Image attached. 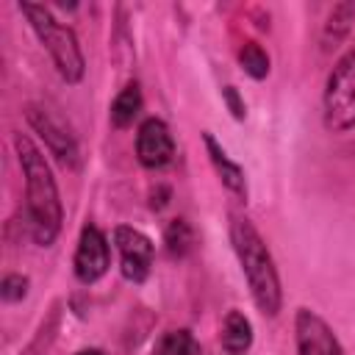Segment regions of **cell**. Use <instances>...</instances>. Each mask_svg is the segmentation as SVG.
Returning a JSON list of instances; mask_svg holds the SVG:
<instances>
[{
	"label": "cell",
	"instance_id": "obj_1",
	"mask_svg": "<svg viewBox=\"0 0 355 355\" xmlns=\"http://www.w3.org/2000/svg\"><path fill=\"white\" fill-rule=\"evenodd\" d=\"M14 147L19 155V166L25 175V208H28V227L39 247H50L61 230V200L58 186L50 172L47 158L42 150L22 133L14 136Z\"/></svg>",
	"mask_w": 355,
	"mask_h": 355
},
{
	"label": "cell",
	"instance_id": "obj_2",
	"mask_svg": "<svg viewBox=\"0 0 355 355\" xmlns=\"http://www.w3.org/2000/svg\"><path fill=\"white\" fill-rule=\"evenodd\" d=\"M230 241H233V250L239 255L241 272L247 277V286H250V294H252L258 311H263L266 316H275L280 311L283 291H280V277H277V269H275L266 241L252 227V222L244 216H233Z\"/></svg>",
	"mask_w": 355,
	"mask_h": 355
},
{
	"label": "cell",
	"instance_id": "obj_3",
	"mask_svg": "<svg viewBox=\"0 0 355 355\" xmlns=\"http://www.w3.org/2000/svg\"><path fill=\"white\" fill-rule=\"evenodd\" d=\"M19 11L28 17L31 28L36 31L39 42L44 44V50L50 53L58 75L67 80V83H78L83 78V53H80V44L72 33V28L61 25L50 8L44 6H36V3H19Z\"/></svg>",
	"mask_w": 355,
	"mask_h": 355
},
{
	"label": "cell",
	"instance_id": "obj_4",
	"mask_svg": "<svg viewBox=\"0 0 355 355\" xmlns=\"http://www.w3.org/2000/svg\"><path fill=\"white\" fill-rule=\"evenodd\" d=\"M324 125L333 133L355 128V50L344 53L324 86Z\"/></svg>",
	"mask_w": 355,
	"mask_h": 355
},
{
	"label": "cell",
	"instance_id": "obj_5",
	"mask_svg": "<svg viewBox=\"0 0 355 355\" xmlns=\"http://www.w3.org/2000/svg\"><path fill=\"white\" fill-rule=\"evenodd\" d=\"M25 116H28L31 128L44 139L47 150H50L64 166H78V141H75V136L69 133V128H67L53 111H47L44 105L28 103V105H25Z\"/></svg>",
	"mask_w": 355,
	"mask_h": 355
},
{
	"label": "cell",
	"instance_id": "obj_6",
	"mask_svg": "<svg viewBox=\"0 0 355 355\" xmlns=\"http://www.w3.org/2000/svg\"><path fill=\"white\" fill-rule=\"evenodd\" d=\"M114 244L119 250V263H122V275L133 283L147 280L150 266H153V241L128 225H119L114 230Z\"/></svg>",
	"mask_w": 355,
	"mask_h": 355
},
{
	"label": "cell",
	"instance_id": "obj_7",
	"mask_svg": "<svg viewBox=\"0 0 355 355\" xmlns=\"http://www.w3.org/2000/svg\"><path fill=\"white\" fill-rule=\"evenodd\" d=\"M294 330H297V352L300 355H344V347L338 344L336 333L319 313L300 308Z\"/></svg>",
	"mask_w": 355,
	"mask_h": 355
},
{
	"label": "cell",
	"instance_id": "obj_8",
	"mask_svg": "<svg viewBox=\"0 0 355 355\" xmlns=\"http://www.w3.org/2000/svg\"><path fill=\"white\" fill-rule=\"evenodd\" d=\"M108 261H111L108 239L94 225H86L80 230V241H78V250H75V277L86 286L97 283L105 275Z\"/></svg>",
	"mask_w": 355,
	"mask_h": 355
},
{
	"label": "cell",
	"instance_id": "obj_9",
	"mask_svg": "<svg viewBox=\"0 0 355 355\" xmlns=\"http://www.w3.org/2000/svg\"><path fill=\"white\" fill-rule=\"evenodd\" d=\"M136 155H139V164L147 166V169H161L172 161L175 141H172V133H169L166 122H161L155 116L141 122L139 136H136Z\"/></svg>",
	"mask_w": 355,
	"mask_h": 355
},
{
	"label": "cell",
	"instance_id": "obj_10",
	"mask_svg": "<svg viewBox=\"0 0 355 355\" xmlns=\"http://www.w3.org/2000/svg\"><path fill=\"white\" fill-rule=\"evenodd\" d=\"M205 147H208V155H211V164L216 169V175L222 178V183L236 194V197H247V183H244V172L239 164H233L225 150L216 144V139L211 133H205Z\"/></svg>",
	"mask_w": 355,
	"mask_h": 355
},
{
	"label": "cell",
	"instance_id": "obj_11",
	"mask_svg": "<svg viewBox=\"0 0 355 355\" xmlns=\"http://www.w3.org/2000/svg\"><path fill=\"white\" fill-rule=\"evenodd\" d=\"M222 344L227 352L239 355L244 349H250L252 344V324L250 319L241 313V311H230L225 316V324H222Z\"/></svg>",
	"mask_w": 355,
	"mask_h": 355
},
{
	"label": "cell",
	"instance_id": "obj_12",
	"mask_svg": "<svg viewBox=\"0 0 355 355\" xmlns=\"http://www.w3.org/2000/svg\"><path fill=\"white\" fill-rule=\"evenodd\" d=\"M355 17V6L352 3H338L333 6V11L327 14V22L322 28V47L324 50H336L341 44V39L349 31V22Z\"/></svg>",
	"mask_w": 355,
	"mask_h": 355
},
{
	"label": "cell",
	"instance_id": "obj_13",
	"mask_svg": "<svg viewBox=\"0 0 355 355\" xmlns=\"http://www.w3.org/2000/svg\"><path fill=\"white\" fill-rule=\"evenodd\" d=\"M139 111H141V92H139L136 83H128V86L116 94V100H114V105H111V122H114V128H128V125H133V119L139 116Z\"/></svg>",
	"mask_w": 355,
	"mask_h": 355
},
{
	"label": "cell",
	"instance_id": "obj_14",
	"mask_svg": "<svg viewBox=\"0 0 355 355\" xmlns=\"http://www.w3.org/2000/svg\"><path fill=\"white\" fill-rule=\"evenodd\" d=\"M158 355H202L197 338L189 330H172L161 338Z\"/></svg>",
	"mask_w": 355,
	"mask_h": 355
},
{
	"label": "cell",
	"instance_id": "obj_15",
	"mask_svg": "<svg viewBox=\"0 0 355 355\" xmlns=\"http://www.w3.org/2000/svg\"><path fill=\"white\" fill-rule=\"evenodd\" d=\"M239 61H241V67H244V72L247 75H252V78H266L269 75V55L261 50V44H255V42H247L241 50H239Z\"/></svg>",
	"mask_w": 355,
	"mask_h": 355
},
{
	"label": "cell",
	"instance_id": "obj_16",
	"mask_svg": "<svg viewBox=\"0 0 355 355\" xmlns=\"http://www.w3.org/2000/svg\"><path fill=\"white\" fill-rule=\"evenodd\" d=\"M166 247H169L172 255L189 252V247H191V230H189V225L183 219H172L169 222V227H166Z\"/></svg>",
	"mask_w": 355,
	"mask_h": 355
},
{
	"label": "cell",
	"instance_id": "obj_17",
	"mask_svg": "<svg viewBox=\"0 0 355 355\" xmlns=\"http://www.w3.org/2000/svg\"><path fill=\"white\" fill-rule=\"evenodd\" d=\"M0 294H3L6 302H17V300H22V297L28 294V277H22V275H8V277H3Z\"/></svg>",
	"mask_w": 355,
	"mask_h": 355
},
{
	"label": "cell",
	"instance_id": "obj_18",
	"mask_svg": "<svg viewBox=\"0 0 355 355\" xmlns=\"http://www.w3.org/2000/svg\"><path fill=\"white\" fill-rule=\"evenodd\" d=\"M225 97H227V103H230L233 114H236V116L241 119V116H244V105L239 103V97H236V89H233V86H227V89H225Z\"/></svg>",
	"mask_w": 355,
	"mask_h": 355
},
{
	"label": "cell",
	"instance_id": "obj_19",
	"mask_svg": "<svg viewBox=\"0 0 355 355\" xmlns=\"http://www.w3.org/2000/svg\"><path fill=\"white\" fill-rule=\"evenodd\" d=\"M75 355H105L103 349H80V352H75Z\"/></svg>",
	"mask_w": 355,
	"mask_h": 355
}]
</instances>
